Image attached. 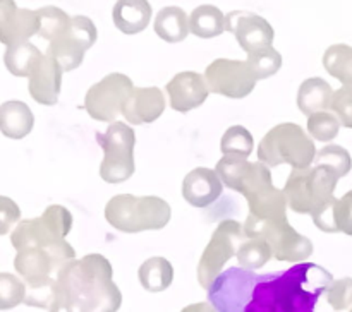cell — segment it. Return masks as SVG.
I'll return each instance as SVG.
<instances>
[{"instance_id":"cell-1","label":"cell","mask_w":352,"mask_h":312,"mask_svg":"<svg viewBox=\"0 0 352 312\" xmlns=\"http://www.w3.org/2000/svg\"><path fill=\"white\" fill-rule=\"evenodd\" d=\"M112 264L102 254L72 259L57 273L55 311L113 312L122 293L112 280Z\"/></svg>"},{"instance_id":"cell-2","label":"cell","mask_w":352,"mask_h":312,"mask_svg":"<svg viewBox=\"0 0 352 312\" xmlns=\"http://www.w3.org/2000/svg\"><path fill=\"white\" fill-rule=\"evenodd\" d=\"M208 300L220 312H289L287 276L285 271L258 274L250 267L232 266L212 281Z\"/></svg>"},{"instance_id":"cell-3","label":"cell","mask_w":352,"mask_h":312,"mask_svg":"<svg viewBox=\"0 0 352 312\" xmlns=\"http://www.w3.org/2000/svg\"><path fill=\"white\" fill-rule=\"evenodd\" d=\"M223 185L241 192L246 197L250 215L254 218H277L285 216L287 199L272 182L268 165L263 161H248L239 154H223L215 167Z\"/></svg>"},{"instance_id":"cell-4","label":"cell","mask_w":352,"mask_h":312,"mask_svg":"<svg viewBox=\"0 0 352 312\" xmlns=\"http://www.w3.org/2000/svg\"><path fill=\"white\" fill-rule=\"evenodd\" d=\"M170 216V206L158 195L117 194L105 206V219L122 233L162 230Z\"/></svg>"},{"instance_id":"cell-5","label":"cell","mask_w":352,"mask_h":312,"mask_svg":"<svg viewBox=\"0 0 352 312\" xmlns=\"http://www.w3.org/2000/svg\"><path fill=\"white\" fill-rule=\"evenodd\" d=\"M339 178L333 168L322 163L308 168H292L284 187L287 206L301 215H315L333 199Z\"/></svg>"},{"instance_id":"cell-6","label":"cell","mask_w":352,"mask_h":312,"mask_svg":"<svg viewBox=\"0 0 352 312\" xmlns=\"http://www.w3.org/2000/svg\"><path fill=\"white\" fill-rule=\"evenodd\" d=\"M316 147L301 125L292 122L272 127L258 146V160L268 167L291 165L292 168H308L315 161Z\"/></svg>"},{"instance_id":"cell-7","label":"cell","mask_w":352,"mask_h":312,"mask_svg":"<svg viewBox=\"0 0 352 312\" xmlns=\"http://www.w3.org/2000/svg\"><path fill=\"white\" fill-rule=\"evenodd\" d=\"M243 228L246 237H261L267 240L277 261L298 263L313 254L311 240L289 225L287 215L277 218H254L250 215Z\"/></svg>"},{"instance_id":"cell-8","label":"cell","mask_w":352,"mask_h":312,"mask_svg":"<svg viewBox=\"0 0 352 312\" xmlns=\"http://www.w3.org/2000/svg\"><path fill=\"white\" fill-rule=\"evenodd\" d=\"M96 141L103 149L100 177L109 184L129 180L136 170L134 163L136 134L133 127L124 122H110L105 132L96 134Z\"/></svg>"},{"instance_id":"cell-9","label":"cell","mask_w":352,"mask_h":312,"mask_svg":"<svg viewBox=\"0 0 352 312\" xmlns=\"http://www.w3.org/2000/svg\"><path fill=\"white\" fill-rule=\"evenodd\" d=\"M72 259H76V250L64 239L48 245H31L19 249L14 257V269L26 285L41 283L57 278L58 271Z\"/></svg>"},{"instance_id":"cell-10","label":"cell","mask_w":352,"mask_h":312,"mask_svg":"<svg viewBox=\"0 0 352 312\" xmlns=\"http://www.w3.org/2000/svg\"><path fill=\"white\" fill-rule=\"evenodd\" d=\"M72 228V215L60 204L48 206L38 218L23 219L10 233V243L16 250L31 245H48L60 242Z\"/></svg>"},{"instance_id":"cell-11","label":"cell","mask_w":352,"mask_h":312,"mask_svg":"<svg viewBox=\"0 0 352 312\" xmlns=\"http://www.w3.org/2000/svg\"><path fill=\"white\" fill-rule=\"evenodd\" d=\"M244 237L243 225L236 219H223L219 223L198 263V281L203 288L208 290L212 281L222 273L227 261L237 254Z\"/></svg>"},{"instance_id":"cell-12","label":"cell","mask_w":352,"mask_h":312,"mask_svg":"<svg viewBox=\"0 0 352 312\" xmlns=\"http://www.w3.org/2000/svg\"><path fill=\"white\" fill-rule=\"evenodd\" d=\"M134 84L126 74L112 72L95 82L85 96V110L98 122H116Z\"/></svg>"},{"instance_id":"cell-13","label":"cell","mask_w":352,"mask_h":312,"mask_svg":"<svg viewBox=\"0 0 352 312\" xmlns=\"http://www.w3.org/2000/svg\"><path fill=\"white\" fill-rule=\"evenodd\" d=\"M205 79L208 82L210 93L227 96L232 99L246 98L256 86L248 60H230V58H217L206 67Z\"/></svg>"},{"instance_id":"cell-14","label":"cell","mask_w":352,"mask_h":312,"mask_svg":"<svg viewBox=\"0 0 352 312\" xmlns=\"http://www.w3.org/2000/svg\"><path fill=\"white\" fill-rule=\"evenodd\" d=\"M226 31L236 36L237 43L248 53L258 48L272 47L275 31L265 17L250 10H232L226 16Z\"/></svg>"},{"instance_id":"cell-15","label":"cell","mask_w":352,"mask_h":312,"mask_svg":"<svg viewBox=\"0 0 352 312\" xmlns=\"http://www.w3.org/2000/svg\"><path fill=\"white\" fill-rule=\"evenodd\" d=\"M62 74H64V69L58 64L57 58L45 51L31 74L28 75L30 79L28 89H30L31 98L45 106L57 105L58 95H60Z\"/></svg>"},{"instance_id":"cell-16","label":"cell","mask_w":352,"mask_h":312,"mask_svg":"<svg viewBox=\"0 0 352 312\" xmlns=\"http://www.w3.org/2000/svg\"><path fill=\"white\" fill-rule=\"evenodd\" d=\"M165 91L170 99L172 110L181 113H188L201 106L210 95L205 75L195 71H184L175 74L168 81Z\"/></svg>"},{"instance_id":"cell-17","label":"cell","mask_w":352,"mask_h":312,"mask_svg":"<svg viewBox=\"0 0 352 312\" xmlns=\"http://www.w3.org/2000/svg\"><path fill=\"white\" fill-rule=\"evenodd\" d=\"M165 106H167L165 95L157 86L133 88L124 101L120 115L129 123L143 125V123H151L160 119L162 113L165 112Z\"/></svg>"},{"instance_id":"cell-18","label":"cell","mask_w":352,"mask_h":312,"mask_svg":"<svg viewBox=\"0 0 352 312\" xmlns=\"http://www.w3.org/2000/svg\"><path fill=\"white\" fill-rule=\"evenodd\" d=\"M223 182L217 170L198 167L189 171L182 182V195L195 208H206L220 197Z\"/></svg>"},{"instance_id":"cell-19","label":"cell","mask_w":352,"mask_h":312,"mask_svg":"<svg viewBox=\"0 0 352 312\" xmlns=\"http://www.w3.org/2000/svg\"><path fill=\"white\" fill-rule=\"evenodd\" d=\"M311 218L313 223L323 232H344L352 235V191L340 199L333 197L329 204L311 215Z\"/></svg>"},{"instance_id":"cell-20","label":"cell","mask_w":352,"mask_h":312,"mask_svg":"<svg viewBox=\"0 0 352 312\" xmlns=\"http://www.w3.org/2000/svg\"><path fill=\"white\" fill-rule=\"evenodd\" d=\"M113 24L124 34H138L144 31L151 19V5L148 0H117L112 10Z\"/></svg>"},{"instance_id":"cell-21","label":"cell","mask_w":352,"mask_h":312,"mask_svg":"<svg viewBox=\"0 0 352 312\" xmlns=\"http://www.w3.org/2000/svg\"><path fill=\"white\" fill-rule=\"evenodd\" d=\"M34 115L30 106L19 99H10L0 105V132L9 139H24L31 134Z\"/></svg>"},{"instance_id":"cell-22","label":"cell","mask_w":352,"mask_h":312,"mask_svg":"<svg viewBox=\"0 0 352 312\" xmlns=\"http://www.w3.org/2000/svg\"><path fill=\"white\" fill-rule=\"evenodd\" d=\"M40 19L36 10L16 9L0 24V43L6 47L21 41H28L33 34H38Z\"/></svg>"},{"instance_id":"cell-23","label":"cell","mask_w":352,"mask_h":312,"mask_svg":"<svg viewBox=\"0 0 352 312\" xmlns=\"http://www.w3.org/2000/svg\"><path fill=\"white\" fill-rule=\"evenodd\" d=\"M333 89L325 79L309 77L301 82L298 89V108L306 117L320 110H329L332 103Z\"/></svg>"},{"instance_id":"cell-24","label":"cell","mask_w":352,"mask_h":312,"mask_svg":"<svg viewBox=\"0 0 352 312\" xmlns=\"http://www.w3.org/2000/svg\"><path fill=\"white\" fill-rule=\"evenodd\" d=\"M86 50H88V47L71 33V26H69L67 33L48 41L47 53L57 58V62L62 65L64 72H69L74 71V69H78L82 64Z\"/></svg>"},{"instance_id":"cell-25","label":"cell","mask_w":352,"mask_h":312,"mask_svg":"<svg viewBox=\"0 0 352 312\" xmlns=\"http://www.w3.org/2000/svg\"><path fill=\"white\" fill-rule=\"evenodd\" d=\"M138 278L144 290L158 293V291L167 290L174 281V266L170 264V261L162 256L150 257L140 266Z\"/></svg>"},{"instance_id":"cell-26","label":"cell","mask_w":352,"mask_h":312,"mask_svg":"<svg viewBox=\"0 0 352 312\" xmlns=\"http://www.w3.org/2000/svg\"><path fill=\"white\" fill-rule=\"evenodd\" d=\"M155 33L168 43H179L189 34V16L181 7H164L155 19Z\"/></svg>"},{"instance_id":"cell-27","label":"cell","mask_w":352,"mask_h":312,"mask_svg":"<svg viewBox=\"0 0 352 312\" xmlns=\"http://www.w3.org/2000/svg\"><path fill=\"white\" fill-rule=\"evenodd\" d=\"M189 31L198 38H217L226 33V16L215 5H199L189 16Z\"/></svg>"},{"instance_id":"cell-28","label":"cell","mask_w":352,"mask_h":312,"mask_svg":"<svg viewBox=\"0 0 352 312\" xmlns=\"http://www.w3.org/2000/svg\"><path fill=\"white\" fill-rule=\"evenodd\" d=\"M41 51L30 41H21V43L9 45L3 53V64L7 71L16 77H28L33 71L34 65L41 58Z\"/></svg>"},{"instance_id":"cell-29","label":"cell","mask_w":352,"mask_h":312,"mask_svg":"<svg viewBox=\"0 0 352 312\" xmlns=\"http://www.w3.org/2000/svg\"><path fill=\"white\" fill-rule=\"evenodd\" d=\"M323 67L342 84L352 86V47L337 43L327 48L323 55Z\"/></svg>"},{"instance_id":"cell-30","label":"cell","mask_w":352,"mask_h":312,"mask_svg":"<svg viewBox=\"0 0 352 312\" xmlns=\"http://www.w3.org/2000/svg\"><path fill=\"white\" fill-rule=\"evenodd\" d=\"M236 256L243 267L260 269L274 257V254H272L270 243L265 239H261V237H248V240L241 242Z\"/></svg>"},{"instance_id":"cell-31","label":"cell","mask_w":352,"mask_h":312,"mask_svg":"<svg viewBox=\"0 0 352 312\" xmlns=\"http://www.w3.org/2000/svg\"><path fill=\"white\" fill-rule=\"evenodd\" d=\"M36 12L38 19H40V29H38V34H40L41 38L52 41L55 40V38L67 33L72 17L67 16L64 10L54 5H47L38 9Z\"/></svg>"},{"instance_id":"cell-32","label":"cell","mask_w":352,"mask_h":312,"mask_svg":"<svg viewBox=\"0 0 352 312\" xmlns=\"http://www.w3.org/2000/svg\"><path fill=\"white\" fill-rule=\"evenodd\" d=\"M248 64L258 81L277 74L282 67V55L274 47L258 48L248 53Z\"/></svg>"},{"instance_id":"cell-33","label":"cell","mask_w":352,"mask_h":312,"mask_svg":"<svg viewBox=\"0 0 352 312\" xmlns=\"http://www.w3.org/2000/svg\"><path fill=\"white\" fill-rule=\"evenodd\" d=\"M339 117L329 110H320V112L311 113L308 117V132L311 134L313 139L322 141V143H330L339 136L340 129Z\"/></svg>"},{"instance_id":"cell-34","label":"cell","mask_w":352,"mask_h":312,"mask_svg":"<svg viewBox=\"0 0 352 312\" xmlns=\"http://www.w3.org/2000/svg\"><path fill=\"white\" fill-rule=\"evenodd\" d=\"M254 139L250 130L243 125H232L226 130L220 141V151L223 154H239L250 158L253 153Z\"/></svg>"},{"instance_id":"cell-35","label":"cell","mask_w":352,"mask_h":312,"mask_svg":"<svg viewBox=\"0 0 352 312\" xmlns=\"http://www.w3.org/2000/svg\"><path fill=\"white\" fill-rule=\"evenodd\" d=\"M26 297V283L12 273H0V311L14 309Z\"/></svg>"},{"instance_id":"cell-36","label":"cell","mask_w":352,"mask_h":312,"mask_svg":"<svg viewBox=\"0 0 352 312\" xmlns=\"http://www.w3.org/2000/svg\"><path fill=\"white\" fill-rule=\"evenodd\" d=\"M316 163L327 165V167L333 168L339 173V177H346L352 168V158L349 151L344 149L342 146L337 144H329V146L322 147L315 156Z\"/></svg>"},{"instance_id":"cell-37","label":"cell","mask_w":352,"mask_h":312,"mask_svg":"<svg viewBox=\"0 0 352 312\" xmlns=\"http://www.w3.org/2000/svg\"><path fill=\"white\" fill-rule=\"evenodd\" d=\"M327 302L336 311L349 309L352 305V278H340L333 280L332 285L327 288Z\"/></svg>"},{"instance_id":"cell-38","label":"cell","mask_w":352,"mask_h":312,"mask_svg":"<svg viewBox=\"0 0 352 312\" xmlns=\"http://www.w3.org/2000/svg\"><path fill=\"white\" fill-rule=\"evenodd\" d=\"M330 108L339 117L344 127L352 129V86L344 84L342 88L333 91Z\"/></svg>"},{"instance_id":"cell-39","label":"cell","mask_w":352,"mask_h":312,"mask_svg":"<svg viewBox=\"0 0 352 312\" xmlns=\"http://www.w3.org/2000/svg\"><path fill=\"white\" fill-rule=\"evenodd\" d=\"M21 221V208L14 199L0 195V235L9 233Z\"/></svg>"},{"instance_id":"cell-40","label":"cell","mask_w":352,"mask_h":312,"mask_svg":"<svg viewBox=\"0 0 352 312\" xmlns=\"http://www.w3.org/2000/svg\"><path fill=\"white\" fill-rule=\"evenodd\" d=\"M17 9L16 2L14 0H0V24Z\"/></svg>"}]
</instances>
